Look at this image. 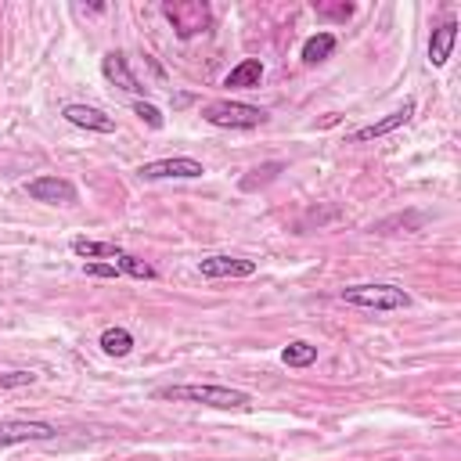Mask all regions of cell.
<instances>
[{
	"label": "cell",
	"mask_w": 461,
	"mask_h": 461,
	"mask_svg": "<svg viewBox=\"0 0 461 461\" xmlns=\"http://www.w3.org/2000/svg\"><path fill=\"white\" fill-rule=\"evenodd\" d=\"M155 400H173V403H202V407H220V411H245L252 407V396L234 385H202V382H184V385H158Z\"/></svg>",
	"instance_id": "obj_1"
},
{
	"label": "cell",
	"mask_w": 461,
	"mask_h": 461,
	"mask_svg": "<svg viewBox=\"0 0 461 461\" xmlns=\"http://www.w3.org/2000/svg\"><path fill=\"white\" fill-rule=\"evenodd\" d=\"M339 299L349 306H364V310H407L411 306V295L400 285H385V281L349 285L339 292Z\"/></svg>",
	"instance_id": "obj_2"
},
{
	"label": "cell",
	"mask_w": 461,
	"mask_h": 461,
	"mask_svg": "<svg viewBox=\"0 0 461 461\" xmlns=\"http://www.w3.org/2000/svg\"><path fill=\"white\" fill-rule=\"evenodd\" d=\"M162 18L173 25V32L180 40L209 32V25H212V11H209L205 0H166L162 4Z\"/></svg>",
	"instance_id": "obj_3"
},
{
	"label": "cell",
	"mask_w": 461,
	"mask_h": 461,
	"mask_svg": "<svg viewBox=\"0 0 461 461\" xmlns=\"http://www.w3.org/2000/svg\"><path fill=\"white\" fill-rule=\"evenodd\" d=\"M202 119L220 130H252V126L267 122V112L256 104H245V101H209V104H202Z\"/></svg>",
	"instance_id": "obj_4"
},
{
	"label": "cell",
	"mask_w": 461,
	"mask_h": 461,
	"mask_svg": "<svg viewBox=\"0 0 461 461\" xmlns=\"http://www.w3.org/2000/svg\"><path fill=\"white\" fill-rule=\"evenodd\" d=\"M144 180H198L205 169L198 158H187V155H176V158H158V162H144L137 169Z\"/></svg>",
	"instance_id": "obj_5"
},
{
	"label": "cell",
	"mask_w": 461,
	"mask_h": 461,
	"mask_svg": "<svg viewBox=\"0 0 461 461\" xmlns=\"http://www.w3.org/2000/svg\"><path fill=\"white\" fill-rule=\"evenodd\" d=\"M25 191H29V198L47 202V205H76V198H79L76 184L65 176H36L25 184Z\"/></svg>",
	"instance_id": "obj_6"
},
{
	"label": "cell",
	"mask_w": 461,
	"mask_h": 461,
	"mask_svg": "<svg viewBox=\"0 0 461 461\" xmlns=\"http://www.w3.org/2000/svg\"><path fill=\"white\" fill-rule=\"evenodd\" d=\"M54 436H58V425H50V421H22V418L0 421V447L32 443V439H54Z\"/></svg>",
	"instance_id": "obj_7"
},
{
	"label": "cell",
	"mask_w": 461,
	"mask_h": 461,
	"mask_svg": "<svg viewBox=\"0 0 461 461\" xmlns=\"http://www.w3.org/2000/svg\"><path fill=\"white\" fill-rule=\"evenodd\" d=\"M411 115H414V101H403L396 112H389V115H382V119H375V122H367V126L353 130V133H349V140H353V144H364V140L385 137V133H393V130L407 126V122H411Z\"/></svg>",
	"instance_id": "obj_8"
},
{
	"label": "cell",
	"mask_w": 461,
	"mask_h": 461,
	"mask_svg": "<svg viewBox=\"0 0 461 461\" xmlns=\"http://www.w3.org/2000/svg\"><path fill=\"white\" fill-rule=\"evenodd\" d=\"M198 274L202 277H252L256 263L241 256H205L198 259Z\"/></svg>",
	"instance_id": "obj_9"
},
{
	"label": "cell",
	"mask_w": 461,
	"mask_h": 461,
	"mask_svg": "<svg viewBox=\"0 0 461 461\" xmlns=\"http://www.w3.org/2000/svg\"><path fill=\"white\" fill-rule=\"evenodd\" d=\"M101 72H104V79H108V83H115L119 90H126V94H144L140 79H137V76L130 72V65H126V54L108 50V54L101 58Z\"/></svg>",
	"instance_id": "obj_10"
},
{
	"label": "cell",
	"mask_w": 461,
	"mask_h": 461,
	"mask_svg": "<svg viewBox=\"0 0 461 461\" xmlns=\"http://www.w3.org/2000/svg\"><path fill=\"white\" fill-rule=\"evenodd\" d=\"M61 115H65L72 126H79V130H94V133H112V130H115V119L104 115L101 108H90V104H65Z\"/></svg>",
	"instance_id": "obj_11"
},
{
	"label": "cell",
	"mask_w": 461,
	"mask_h": 461,
	"mask_svg": "<svg viewBox=\"0 0 461 461\" xmlns=\"http://www.w3.org/2000/svg\"><path fill=\"white\" fill-rule=\"evenodd\" d=\"M454 43H457V22H454V18H447V22H439V25L432 29V36H429V61H432L436 68H439V65H447V58H450Z\"/></svg>",
	"instance_id": "obj_12"
},
{
	"label": "cell",
	"mask_w": 461,
	"mask_h": 461,
	"mask_svg": "<svg viewBox=\"0 0 461 461\" xmlns=\"http://www.w3.org/2000/svg\"><path fill=\"white\" fill-rule=\"evenodd\" d=\"M259 79H263V61L259 58H245V61H238L227 72L223 86H230V90H252V86H259Z\"/></svg>",
	"instance_id": "obj_13"
},
{
	"label": "cell",
	"mask_w": 461,
	"mask_h": 461,
	"mask_svg": "<svg viewBox=\"0 0 461 461\" xmlns=\"http://www.w3.org/2000/svg\"><path fill=\"white\" fill-rule=\"evenodd\" d=\"M72 252L83 259H108V263H115L122 256V249L115 241H94V238H72Z\"/></svg>",
	"instance_id": "obj_14"
},
{
	"label": "cell",
	"mask_w": 461,
	"mask_h": 461,
	"mask_svg": "<svg viewBox=\"0 0 461 461\" xmlns=\"http://www.w3.org/2000/svg\"><path fill=\"white\" fill-rule=\"evenodd\" d=\"M331 50H335V36H331V32H313V36L303 43V61H306V65H317V61L331 58Z\"/></svg>",
	"instance_id": "obj_15"
},
{
	"label": "cell",
	"mask_w": 461,
	"mask_h": 461,
	"mask_svg": "<svg viewBox=\"0 0 461 461\" xmlns=\"http://www.w3.org/2000/svg\"><path fill=\"white\" fill-rule=\"evenodd\" d=\"M101 349L108 353V357H126L130 349H133V335L126 331V328H104L101 331Z\"/></svg>",
	"instance_id": "obj_16"
},
{
	"label": "cell",
	"mask_w": 461,
	"mask_h": 461,
	"mask_svg": "<svg viewBox=\"0 0 461 461\" xmlns=\"http://www.w3.org/2000/svg\"><path fill=\"white\" fill-rule=\"evenodd\" d=\"M281 360H285L288 367H310V364L317 360V346H313V342L295 339V342H288V346L281 349Z\"/></svg>",
	"instance_id": "obj_17"
},
{
	"label": "cell",
	"mask_w": 461,
	"mask_h": 461,
	"mask_svg": "<svg viewBox=\"0 0 461 461\" xmlns=\"http://www.w3.org/2000/svg\"><path fill=\"white\" fill-rule=\"evenodd\" d=\"M115 267H119V274H130V277H137V281H151V277H155V267L144 263V259H137V256H130V252H122V256L115 259Z\"/></svg>",
	"instance_id": "obj_18"
},
{
	"label": "cell",
	"mask_w": 461,
	"mask_h": 461,
	"mask_svg": "<svg viewBox=\"0 0 461 461\" xmlns=\"http://www.w3.org/2000/svg\"><path fill=\"white\" fill-rule=\"evenodd\" d=\"M313 11H317V18H331V22H346L349 14H353V4H346V0H339V4H313Z\"/></svg>",
	"instance_id": "obj_19"
},
{
	"label": "cell",
	"mask_w": 461,
	"mask_h": 461,
	"mask_svg": "<svg viewBox=\"0 0 461 461\" xmlns=\"http://www.w3.org/2000/svg\"><path fill=\"white\" fill-rule=\"evenodd\" d=\"M133 115H140L151 130H162V122H166V119H162V112H158L155 104H148V101H137V104H133Z\"/></svg>",
	"instance_id": "obj_20"
},
{
	"label": "cell",
	"mask_w": 461,
	"mask_h": 461,
	"mask_svg": "<svg viewBox=\"0 0 461 461\" xmlns=\"http://www.w3.org/2000/svg\"><path fill=\"white\" fill-rule=\"evenodd\" d=\"M83 274H90V277H119V267L115 263H83Z\"/></svg>",
	"instance_id": "obj_21"
},
{
	"label": "cell",
	"mask_w": 461,
	"mask_h": 461,
	"mask_svg": "<svg viewBox=\"0 0 461 461\" xmlns=\"http://www.w3.org/2000/svg\"><path fill=\"white\" fill-rule=\"evenodd\" d=\"M29 382H36L32 371H11V375H0V385H29Z\"/></svg>",
	"instance_id": "obj_22"
}]
</instances>
